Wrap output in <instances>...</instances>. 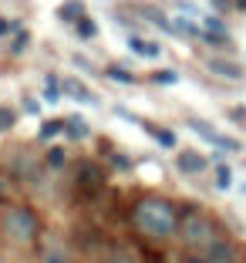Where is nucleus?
Wrapping results in <instances>:
<instances>
[{
	"label": "nucleus",
	"mask_w": 246,
	"mask_h": 263,
	"mask_svg": "<svg viewBox=\"0 0 246 263\" xmlns=\"http://www.w3.org/2000/svg\"><path fill=\"white\" fill-rule=\"evenodd\" d=\"M135 226L142 233H148V236H155V240H165V236H172L179 230V216L165 199H152L148 196V199H142L135 206Z\"/></svg>",
	"instance_id": "obj_1"
},
{
	"label": "nucleus",
	"mask_w": 246,
	"mask_h": 263,
	"mask_svg": "<svg viewBox=\"0 0 246 263\" xmlns=\"http://www.w3.org/2000/svg\"><path fill=\"white\" fill-rule=\"evenodd\" d=\"M179 236H182V243L185 247H193V250H206V247H213V240H216V230H213V223H209L206 216H185V219H179Z\"/></svg>",
	"instance_id": "obj_2"
},
{
	"label": "nucleus",
	"mask_w": 246,
	"mask_h": 263,
	"mask_svg": "<svg viewBox=\"0 0 246 263\" xmlns=\"http://www.w3.org/2000/svg\"><path fill=\"white\" fill-rule=\"evenodd\" d=\"M4 226H7V233L14 236V240H34V233H37V223H34V213L31 209H10L7 219H4Z\"/></svg>",
	"instance_id": "obj_3"
},
{
	"label": "nucleus",
	"mask_w": 246,
	"mask_h": 263,
	"mask_svg": "<svg viewBox=\"0 0 246 263\" xmlns=\"http://www.w3.org/2000/svg\"><path fill=\"white\" fill-rule=\"evenodd\" d=\"M202 256H206L209 263H239L236 247H233V243H226V240H213V247L202 250Z\"/></svg>",
	"instance_id": "obj_4"
},
{
	"label": "nucleus",
	"mask_w": 246,
	"mask_h": 263,
	"mask_svg": "<svg viewBox=\"0 0 246 263\" xmlns=\"http://www.w3.org/2000/svg\"><path fill=\"white\" fill-rule=\"evenodd\" d=\"M206 165L209 162L202 159L199 152H182V155H179V172H185V176H199Z\"/></svg>",
	"instance_id": "obj_5"
},
{
	"label": "nucleus",
	"mask_w": 246,
	"mask_h": 263,
	"mask_svg": "<svg viewBox=\"0 0 246 263\" xmlns=\"http://www.w3.org/2000/svg\"><path fill=\"white\" fill-rule=\"evenodd\" d=\"M172 34H182V37H202V27L193 17H172Z\"/></svg>",
	"instance_id": "obj_6"
},
{
	"label": "nucleus",
	"mask_w": 246,
	"mask_h": 263,
	"mask_svg": "<svg viewBox=\"0 0 246 263\" xmlns=\"http://www.w3.org/2000/svg\"><path fill=\"white\" fill-rule=\"evenodd\" d=\"M206 68L213 71V74H219V78H239V68L233 61H223V58H209Z\"/></svg>",
	"instance_id": "obj_7"
},
{
	"label": "nucleus",
	"mask_w": 246,
	"mask_h": 263,
	"mask_svg": "<svg viewBox=\"0 0 246 263\" xmlns=\"http://www.w3.org/2000/svg\"><path fill=\"white\" fill-rule=\"evenodd\" d=\"M61 91H64V95H71L74 101H85V105H91V101H94V95L88 91V88L81 85V81H64V88H61Z\"/></svg>",
	"instance_id": "obj_8"
},
{
	"label": "nucleus",
	"mask_w": 246,
	"mask_h": 263,
	"mask_svg": "<svg viewBox=\"0 0 246 263\" xmlns=\"http://www.w3.org/2000/svg\"><path fill=\"white\" fill-rule=\"evenodd\" d=\"M128 47H131V51H139V54H148V58H159L162 54L159 44H148V41H142V37H128Z\"/></svg>",
	"instance_id": "obj_9"
},
{
	"label": "nucleus",
	"mask_w": 246,
	"mask_h": 263,
	"mask_svg": "<svg viewBox=\"0 0 246 263\" xmlns=\"http://www.w3.org/2000/svg\"><path fill=\"white\" fill-rule=\"evenodd\" d=\"M74 34H78V37H85V41H91L94 34H98V27H94V21H88V17H81V21L74 24Z\"/></svg>",
	"instance_id": "obj_10"
},
{
	"label": "nucleus",
	"mask_w": 246,
	"mask_h": 263,
	"mask_svg": "<svg viewBox=\"0 0 246 263\" xmlns=\"http://www.w3.org/2000/svg\"><path fill=\"white\" fill-rule=\"evenodd\" d=\"M61 17H64V21H81V17H85V10H81V4H78V0H71V4H64V7H61Z\"/></svg>",
	"instance_id": "obj_11"
},
{
	"label": "nucleus",
	"mask_w": 246,
	"mask_h": 263,
	"mask_svg": "<svg viewBox=\"0 0 246 263\" xmlns=\"http://www.w3.org/2000/svg\"><path fill=\"white\" fill-rule=\"evenodd\" d=\"M230 182H233V172H230V165L216 162V186H219V189H230Z\"/></svg>",
	"instance_id": "obj_12"
},
{
	"label": "nucleus",
	"mask_w": 246,
	"mask_h": 263,
	"mask_svg": "<svg viewBox=\"0 0 246 263\" xmlns=\"http://www.w3.org/2000/svg\"><path fill=\"white\" fill-rule=\"evenodd\" d=\"M44 263H71V260H68V253H64V250L58 247V243H54V247H47V253H44Z\"/></svg>",
	"instance_id": "obj_13"
},
{
	"label": "nucleus",
	"mask_w": 246,
	"mask_h": 263,
	"mask_svg": "<svg viewBox=\"0 0 246 263\" xmlns=\"http://www.w3.org/2000/svg\"><path fill=\"white\" fill-rule=\"evenodd\" d=\"M44 98L51 101V105H54L58 98H61V88H58V78H47V81H44Z\"/></svg>",
	"instance_id": "obj_14"
},
{
	"label": "nucleus",
	"mask_w": 246,
	"mask_h": 263,
	"mask_svg": "<svg viewBox=\"0 0 246 263\" xmlns=\"http://www.w3.org/2000/svg\"><path fill=\"white\" fill-rule=\"evenodd\" d=\"M155 142H159L162 148H176V135H172L169 128H159V132H155Z\"/></svg>",
	"instance_id": "obj_15"
},
{
	"label": "nucleus",
	"mask_w": 246,
	"mask_h": 263,
	"mask_svg": "<svg viewBox=\"0 0 246 263\" xmlns=\"http://www.w3.org/2000/svg\"><path fill=\"white\" fill-rule=\"evenodd\" d=\"M47 165H51V169H61L64 165V152L61 148H51V152H47Z\"/></svg>",
	"instance_id": "obj_16"
},
{
	"label": "nucleus",
	"mask_w": 246,
	"mask_h": 263,
	"mask_svg": "<svg viewBox=\"0 0 246 263\" xmlns=\"http://www.w3.org/2000/svg\"><path fill=\"white\" fill-rule=\"evenodd\" d=\"M61 128H64V122H51V125H44V128H41V139H47V142H51V139H54V135H58Z\"/></svg>",
	"instance_id": "obj_17"
},
{
	"label": "nucleus",
	"mask_w": 246,
	"mask_h": 263,
	"mask_svg": "<svg viewBox=\"0 0 246 263\" xmlns=\"http://www.w3.org/2000/svg\"><path fill=\"white\" fill-rule=\"evenodd\" d=\"M152 81L155 85H172V81H176V71H155Z\"/></svg>",
	"instance_id": "obj_18"
},
{
	"label": "nucleus",
	"mask_w": 246,
	"mask_h": 263,
	"mask_svg": "<svg viewBox=\"0 0 246 263\" xmlns=\"http://www.w3.org/2000/svg\"><path fill=\"white\" fill-rule=\"evenodd\" d=\"M64 128H68L71 135H88V125H85V122H68Z\"/></svg>",
	"instance_id": "obj_19"
},
{
	"label": "nucleus",
	"mask_w": 246,
	"mask_h": 263,
	"mask_svg": "<svg viewBox=\"0 0 246 263\" xmlns=\"http://www.w3.org/2000/svg\"><path fill=\"white\" fill-rule=\"evenodd\" d=\"M27 44H31V34H27V31H21V34H17V41H14V51H24Z\"/></svg>",
	"instance_id": "obj_20"
},
{
	"label": "nucleus",
	"mask_w": 246,
	"mask_h": 263,
	"mask_svg": "<svg viewBox=\"0 0 246 263\" xmlns=\"http://www.w3.org/2000/svg\"><path fill=\"white\" fill-rule=\"evenodd\" d=\"M108 74L118 78V81H125V85H131V74H128V71H122V68H108Z\"/></svg>",
	"instance_id": "obj_21"
},
{
	"label": "nucleus",
	"mask_w": 246,
	"mask_h": 263,
	"mask_svg": "<svg viewBox=\"0 0 246 263\" xmlns=\"http://www.w3.org/2000/svg\"><path fill=\"white\" fill-rule=\"evenodd\" d=\"M105 263H135V256H128V253H111Z\"/></svg>",
	"instance_id": "obj_22"
},
{
	"label": "nucleus",
	"mask_w": 246,
	"mask_h": 263,
	"mask_svg": "<svg viewBox=\"0 0 246 263\" xmlns=\"http://www.w3.org/2000/svg\"><path fill=\"white\" fill-rule=\"evenodd\" d=\"M81 179H85V182H98V172H94L91 165H85V169H81Z\"/></svg>",
	"instance_id": "obj_23"
},
{
	"label": "nucleus",
	"mask_w": 246,
	"mask_h": 263,
	"mask_svg": "<svg viewBox=\"0 0 246 263\" xmlns=\"http://www.w3.org/2000/svg\"><path fill=\"white\" fill-rule=\"evenodd\" d=\"M213 4V10H230L233 7V0H209Z\"/></svg>",
	"instance_id": "obj_24"
},
{
	"label": "nucleus",
	"mask_w": 246,
	"mask_h": 263,
	"mask_svg": "<svg viewBox=\"0 0 246 263\" xmlns=\"http://www.w3.org/2000/svg\"><path fill=\"white\" fill-rule=\"evenodd\" d=\"M10 125H14V118H10V115H7V111H0V132H7V128H10Z\"/></svg>",
	"instance_id": "obj_25"
},
{
	"label": "nucleus",
	"mask_w": 246,
	"mask_h": 263,
	"mask_svg": "<svg viewBox=\"0 0 246 263\" xmlns=\"http://www.w3.org/2000/svg\"><path fill=\"white\" fill-rule=\"evenodd\" d=\"M182 263H209V260H206V256H185Z\"/></svg>",
	"instance_id": "obj_26"
},
{
	"label": "nucleus",
	"mask_w": 246,
	"mask_h": 263,
	"mask_svg": "<svg viewBox=\"0 0 246 263\" xmlns=\"http://www.w3.org/2000/svg\"><path fill=\"white\" fill-rule=\"evenodd\" d=\"M4 34H10V24L4 21V17H0V37H4Z\"/></svg>",
	"instance_id": "obj_27"
},
{
	"label": "nucleus",
	"mask_w": 246,
	"mask_h": 263,
	"mask_svg": "<svg viewBox=\"0 0 246 263\" xmlns=\"http://www.w3.org/2000/svg\"><path fill=\"white\" fill-rule=\"evenodd\" d=\"M236 4H239V7H243V10H246V0H236Z\"/></svg>",
	"instance_id": "obj_28"
}]
</instances>
